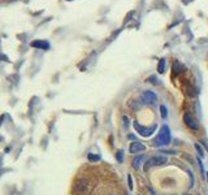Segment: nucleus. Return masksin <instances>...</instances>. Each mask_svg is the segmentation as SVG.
Segmentation results:
<instances>
[{"label": "nucleus", "mask_w": 208, "mask_h": 195, "mask_svg": "<svg viewBox=\"0 0 208 195\" xmlns=\"http://www.w3.org/2000/svg\"><path fill=\"white\" fill-rule=\"evenodd\" d=\"M171 129L167 125H164V126L160 129V132L158 134V137L154 139V146H167L171 143Z\"/></svg>", "instance_id": "obj_1"}, {"label": "nucleus", "mask_w": 208, "mask_h": 195, "mask_svg": "<svg viewBox=\"0 0 208 195\" xmlns=\"http://www.w3.org/2000/svg\"><path fill=\"white\" fill-rule=\"evenodd\" d=\"M168 159L165 158V156L163 155H158V156H152V158L147 159L145 161V171L147 172L150 168L152 167H159V165H164V164H167Z\"/></svg>", "instance_id": "obj_2"}, {"label": "nucleus", "mask_w": 208, "mask_h": 195, "mask_svg": "<svg viewBox=\"0 0 208 195\" xmlns=\"http://www.w3.org/2000/svg\"><path fill=\"white\" fill-rule=\"evenodd\" d=\"M134 128H135L138 134H141L142 137H150V135H152V133L156 130V125H152L151 128H145V126H142L141 124L134 122Z\"/></svg>", "instance_id": "obj_3"}, {"label": "nucleus", "mask_w": 208, "mask_h": 195, "mask_svg": "<svg viewBox=\"0 0 208 195\" xmlns=\"http://www.w3.org/2000/svg\"><path fill=\"white\" fill-rule=\"evenodd\" d=\"M184 121H185V124L187 125V126L191 129V130H198V129H199L198 121L194 119L193 115L190 113V112H186V113L184 115Z\"/></svg>", "instance_id": "obj_4"}, {"label": "nucleus", "mask_w": 208, "mask_h": 195, "mask_svg": "<svg viewBox=\"0 0 208 195\" xmlns=\"http://www.w3.org/2000/svg\"><path fill=\"white\" fill-rule=\"evenodd\" d=\"M156 100H158V96L152 91H145L142 94V102L145 104H155Z\"/></svg>", "instance_id": "obj_5"}, {"label": "nucleus", "mask_w": 208, "mask_h": 195, "mask_svg": "<svg viewBox=\"0 0 208 195\" xmlns=\"http://www.w3.org/2000/svg\"><path fill=\"white\" fill-rule=\"evenodd\" d=\"M145 150H146V147H145V145H143V143H141V142H133L132 145H130V148H129V151H130L132 154L143 152Z\"/></svg>", "instance_id": "obj_6"}, {"label": "nucleus", "mask_w": 208, "mask_h": 195, "mask_svg": "<svg viewBox=\"0 0 208 195\" xmlns=\"http://www.w3.org/2000/svg\"><path fill=\"white\" fill-rule=\"evenodd\" d=\"M33 47H35V48H41V50H48L50 48V43L46 42V41H35L31 43Z\"/></svg>", "instance_id": "obj_7"}, {"label": "nucleus", "mask_w": 208, "mask_h": 195, "mask_svg": "<svg viewBox=\"0 0 208 195\" xmlns=\"http://www.w3.org/2000/svg\"><path fill=\"white\" fill-rule=\"evenodd\" d=\"M143 159H145V156H138V158H135L133 160V168L134 169H138L141 168V164L143 161Z\"/></svg>", "instance_id": "obj_8"}, {"label": "nucleus", "mask_w": 208, "mask_h": 195, "mask_svg": "<svg viewBox=\"0 0 208 195\" xmlns=\"http://www.w3.org/2000/svg\"><path fill=\"white\" fill-rule=\"evenodd\" d=\"M158 70H159V73H164V72H165V60H164V59H161L159 61Z\"/></svg>", "instance_id": "obj_9"}, {"label": "nucleus", "mask_w": 208, "mask_h": 195, "mask_svg": "<svg viewBox=\"0 0 208 195\" xmlns=\"http://www.w3.org/2000/svg\"><path fill=\"white\" fill-rule=\"evenodd\" d=\"M160 111H161V116H163V119H167V116H168L167 107H165V106H161V107H160Z\"/></svg>", "instance_id": "obj_10"}, {"label": "nucleus", "mask_w": 208, "mask_h": 195, "mask_svg": "<svg viewBox=\"0 0 208 195\" xmlns=\"http://www.w3.org/2000/svg\"><path fill=\"white\" fill-rule=\"evenodd\" d=\"M99 159H100V156H99V155H93V154H89V160H91V161H98Z\"/></svg>", "instance_id": "obj_11"}, {"label": "nucleus", "mask_w": 208, "mask_h": 195, "mask_svg": "<svg viewBox=\"0 0 208 195\" xmlns=\"http://www.w3.org/2000/svg\"><path fill=\"white\" fill-rule=\"evenodd\" d=\"M117 160H119V161L120 163H122L124 161V152H122V151H119V152H117Z\"/></svg>", "instance_id": "obj_12"}, {"label": "nucleus", "mask_w": 208, "mask_h": 195, "mask_svg": "<svg viewBox=\"0 0 208 195\" xmlns=\"http://www.w3.org/2000/svg\"><path fill=\"white\" fill-rule=\"evenodd\" d=\"M195 148H197V151H198V152H199V155H200V156H202V158H203V156H204V152H203L202 147H200V146H199V145H198V143H197V145H195Z\"/></svg>", "instance_id": "obj_13"}, {"label": "nucleus", "mask_w": 208, "mask_h": 195, "mask_svg": "<svg viewBox=\"0 0 208 195\" xmlns=\"http://www.w3.org/2000/svg\"><path fill=\"white\" fill-rule=\"evenodd\" d=\"M128 178H129V189L130 190H133V180H132V176H128Z\"/></svg>", "instance_id": "obj_14"}, {"label": "nucleus", "mask_w": 208, "mask_h": 195, "mask_svg": "<svg viewBox=\"0 0 208 195\" xmlns=\"http://www.w3.org/2000/svg\"><path fill=\"white\" fill-rule=\"evenodd\" d=\"M122 119H124V121H125V126H128V125H129V119H126V116H124Z\"/></svg>", "instance_id": "obj_15"}, {"label": "nucleus", "mask_w": 208, "mask_h": 195, "mask_svg": "<svg viewBox=\"0 0 208 195\" xmlns=\"http://www.w3.org/2000/svg\"><path fill=\"white\" fill-rule=\"evenodd\" d=\"M185 195H190V194H185Z\"/></svg>", "instance_id": "obj_16"}, {"label": "nucleus", "mask_w": 208, "mask_h": 195, "mask_svg": "<svg viewBox=\"0 0 208 195\" xmlns=\"http://www.w3.org/2000/svg\"><path fill=\"white\" fill-rule=\"evenodd\" d=\"M206 174H208V173H206Z\"/></svg>", "instance_id": "obj_17"}]
</instances>
